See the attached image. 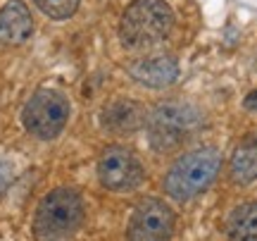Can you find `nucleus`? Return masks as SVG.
<instances>
[{
    "instance_id": "nucleus-1",
    "label": "nucleus",
    "mask_w": 257,
    "mask_h": 241,
    "mask_svg": "<svg viewBox=\"0 0 257 241\" xmlns=\"http://www.w3.org/2000/svg\"><path fill=\"white\" fill-rule=\"evenodd\" d=\"M83 198L79 191L60 186L48 191L31 222V232L36 241H69L83 224Z\"/></svg>"
},
{
    "instance_id": "nucleus-2",
    "label": "nucleus",
    "mask_w": 257,
    "mask_h": 241,
    "mask_svg": "<svg viewBox=\"0 0 257 241\" xmlns=\"http://www.w3.org/2000/svg\"><path fill=\"white\" fill-rule=\"evenodd\" d=\"M174 27V12L165 0H134L121 15L119 41L128 50H148L162 43Z\"/></svg>"
},
{
    "instance_id": "nucleus-3",
    "label": "nucleus",
    "mask_w": 257,
    "mask_h": 241,
    "mask_svg": "<svg viewBox=\"0 0 257 241\" xmlns=\"http://www.w3.org/2000/svg\"><path fill=\"white\" fill-rule=\"evenodd\" d=\"M221 167V153L217 148H198L179 158L165 177V191L174 201H191L207 191Z\"/></svg>"
},
{
    "instance_id": "nucleus-4",
    "label": "nucleus",
    "mask_w": 257,
    "mask_h": 241,
    "mask_svg": "<svg viewBox=\"0 0 257 241\" xmlns=\"http://www.w3.org/2000/svg\"><path fill=\"white\" fill-rule=\"evenodd\" d=\"M200 127V112L188 103H162L148 115L146 129L150 146L157 153H167L181 146L193 131Z\"/></svg>"
},
{
    "instance_id": "nucleus-5",
    "label": "nucleus",
    "mask_w": 257,
    "mask_h": 241,
    "mask_svg": "<svg viewBox=\"0 0 257 241\" xmlns=\"http://www.w3.org/2000/svg\"><path fill=\"white\" fill-rule=\"evenodd\" d=\"M69 120V101L55 89H38L22 110V124L36 139L50 141L60 136Z\"/></svg>"
},
{
    "instance_id": "nucleus-6",
    "label": "nucleus",
    "mask_w": 257,
    "mask_h": 241,
    "mask_svg": "<svg viewBox=\"0 0 257 241\" xmlns=\"http://www.w3.org/2000/svg\"><path fill=\"white\" fill-rule=\"evenodd\" d=\"M174 224L176 215L165 201L146 198L131 213L126 236L128 241H169L174 234Z\"/></svg>"
},
{
    "instance_id": "nucleus-7",
    "label": "nucleus",
    "mask_w": 257,
    "mask_h": 241,
    "mask_svg": "<svg viewBox=\"0 0 257 241\" xmlns=\"http://www.w3.org/2000/svg\"><path fill=\"white\" fill-rule=\"evenodd\" d=\"M143 165L134 150L124 146H110L98 160V179L110 191H134L143 182Z\"/></svg>"
},
{
    "instance_id": "nucleus-8",
    "label": "nucleus",
    "mask_w": 257,
    "mask_h": 241,
    "mask_svg": "<svg viewBox=\"0 0 257 241\" xmlns=\"http://www.w3.org/2000/svg\"><path fill=\"white\" fill-rule=\"evenodd\" d=\"M146 122H148L146 110L136 101H114L110 105H105L100 112L102 129L110 131V134H119V136L141 129Z\"/></svg>"
},
{
    "instance_id": "nucleus-9",
    "label": "nucleus",
    "mask_w": 257,
    "mask_h": 241,
    "mask_svg": "<svg viewBox=\"0 0 257 241\" xmlns=\"http://www.w3.org/2000/svg\"><path fill=\"white\" fill-rule=\"evenodd\" d=\"M128 74L134 76L138 84L148 86V89H165V86L176 82L179 65H176L174 57L169 55H150L134 62Z\"/></svg>"
},
{
    "instance_id": "nucleus-10",
    "label": "nucleus",
    "mask_w": 257,
    "mask_h": 241,
    "mask_svg": "<svg viewBox=\"0 0 257 241\" xmlns=\"http://www.w3.org/2000/svg\"><path fill=\"white\" fill-rule=\"evenodd\" d=\"M34 31V19L22 0H8L0 8V43L19 46Z\"/></svg>"
},
{
    "instance_id": "nucleus-11",
    "label": "nucleus",
    "mask_w": 257,
    "mask_h": 241,
    "mask_svg": "<svg viewBox=\"0 0 257 241\" xmlns=\"http://www.w3.org/2000/svg\"><path fill=\"white\" fill-rule=\"evenodd\" d=\"M231 177L238 184H250L257 179V134L240 141L231 155Z\"/></svg>"
},
{
    "instance_id": "nucleus-12",
    "label": "nucleus",
    "mask_w": 257,
    "mask_h": 241,
    "mask_svg": "<svg viewBox=\"0 0 257 241\" xmlns=\"http://www.w3.org/2000/svg\"><path fill=\"white\" fill-rule=\"evenodd\" d=\"M229 241H257V201L233 208L226 220Z\"/></svg>"
},
{
    "instance_id": "nucleus-13",
    "label": "nucleus",
    "mask_w": 257,
    "mask_h": 241,
    "mask_svg": "<svg viewBox=\"0 0 257 241\" xmlns=\"http://www.w3.org/2000/svg\"><path fill=\"white\" fill-rule=\"evenodd\" d=\"M34 3L50 19H69L79 8V0H34Z\"/></svg>"
},
{
    "instance_id": "nucleus-14",
    "label": "nucleus",
    "mask_w": 257,
    "mask_h": 241,
    "mask_svg": "<svg viewBox=\"0 0 257 241\" xmlns=\"http://www.w3.org/2000/svg\"><path fill=\"white\" fill-rule=\"evenodd\" d=\"M10 182H12V167H10L5 160H0V196L8 191Z\"/></svg>"
},
{
    "instance_id": "nucleus-15",
    "label": "nucleus",
    "mask_w": 257,
    "mask_h": 241,
    "mask_svg": "<svg viewBox=\"0 0 257 241\" xmlns=\"http://www.w3.org/2000/svg\"><path fill=\"white\" fill-rule=\"evenodd\" d=\"M245 108H248V110H255L257 112V91H252V93H248V96H245Z\"/></svg>"
}]
</instances>
